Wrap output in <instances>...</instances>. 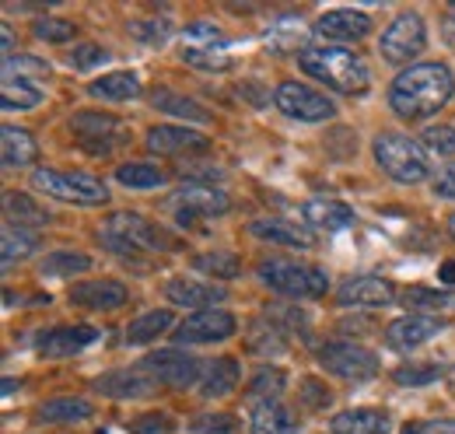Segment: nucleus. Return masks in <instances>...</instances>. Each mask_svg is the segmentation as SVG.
I'll list each match as a JSON object with an SVG mask.
<instances>
[{
	"label": "nucleus",
	"mask_w": 455,
	"mask_h": 434,
	"mask_svg": "<svg viewBox=\"0 0 455 434\" xmlns=\"http://www.w3.org/2000/svg\"><path fill=\"white\" fill-rule=\"evenodd\" d=\"M455 77L445 63H410L389 88V106L403 119H427L452 99Z\"/></svg>",
	"instance_id": "nucleus-1"
},
{
	"label": "nucleus",
	"mask_w": 455,
	"mask_h": 434,
	"mask_svg": "<svg viewBox=\"0 0 455 434\" xmlns=\"http://www.w3.org/2000/svg\"><path fill=\"white\" fill-rule=\"evenodd\" d=\"M99 242L116 253L123 263L137 260V256H151V253H169L175 249V238H172L165 228H158L151 217L133 214V211H119L109 214L99 224Z\"/></svg>",
	"instance_id": "nucleus-2"
},
{
	"label": "nucleus",
	"mask_w": 455,
	"mask_h": 434,
	"mask_svg": "<svg viewBox=\"0 0 455 434\" xmlns=\"http://www.w3.org/2000/svg\"><path fill=\"white\" fill-rule=\"evenodd\" d=\"M298 63L305 74H312L315 81H323L340 95H364L371 84L364 60L343 46H308L305 53H298Z\"/></svg>",
	"instance_id": "nucleus-3"
},
{
	"label": "nucleus",
	"mask_w": 455,
	"mask_h": 434,
	"mask_svg": "<svg viewBox=\"0 0 455 434\" xmlns=\"http://www.w3.org/2000/svg\"><path fill=\"white\" fill-rule=\"evenodd\" d=\"M375 162L399 186H417L431 172L427 168V151L420 148V141L396 133V130H386V133L375 137Z\"/></svg>",
	"instance_id": "nucleus-4"
},
{
	"label": "nucleus",
	"mask_w": 455,
	"mask_h": 434,
	"mask_svg": "<svg viewBox=\"0 0 455 434\" xmlns=\"http://www.w3.org/2000/svg\"><path fill=\"white\" fill-rule=\"evenodd\" d=\"M256 277H259L270 291H277V294H284V298H319V294H326V287H330L326 270H319V267H312V263H298V260H281V256L263 260V263L256 267Z\"/></svg>",
	"instance_id": "nucleus-5"
},
{
	"label": "nucleus",
	"mask_w": 455,
	"mask_h": 434,
	"mask_svg": "<svg viewBox=\"0 0 455 434\" xmlns=\"http://www.w3.org/2000/svg\"><path fill=\"white\" fill-rule=\"evenodd\" d=\"M32 186L43 189L46 197L63 200V204H77V207H99L109 200V189L102 179H92L84 172H57V168H36L32 172Z\"/></svg>",
	"instance_id": "nucleus-6"
},
{
	"label": "nucleus",
	"mask_w": 455,
	"mask_h": 434,
	"mask_svg": "<svg viewBox=\"0 0 455 434\" xmlns=\"http://www.w3.org/2000/svg\"><path fill=\"white\" fill-rule=\"evenodd\" d=\"M424 46H427V28H424V18L417 11L396 14L386 25L382 39H379V53L386 56L389 63H410V60H417L424 53Z\"/></svg>",
	"instance_id": "nucleus-7"
},
{
	"label": "nucleus",
	"mask_w": 455,
	"mask_h": 434,
	"mask_svg": "<svg viewBox=\"0 0 455 434\" xmlns=\"http://www.w3.org/2000/svg\"><path fill=\"white\" fill-rule=\"evenodd\" d=\"M137 368H140V372H148L158 385H169V389L200 385V375H204V365H200L193 354H186V347L155 350V354H148Z\"/></svg>",
	"instance_id": "nucleus-8"
},
{
	"label": "nucleus",
	"mask_w": 455,
	"mask_h": 434,
	"mask_svg": "<svg viewBox=\"0 0 455 434\" xmlns=\"http://www.w3.org/2000/svg\"><path fill=\"white\" fill-rule=\"evenodd\" d=\"M274 106L281 108L287 119H298V123H326V119L337 116L333 99H326L323 92H315L308 84H298V81H284L274 92Z\"/></svg>",
	"instance_id": "nucleus-9"
},
{
	"label": "nucleus",
	"mask_w": 455,
	"mask_h": 434,
	"mask_svg": "<svg viewBox=\"0 0 455 434\" xmlns=\"http://www.w3.org/2000/svg\"><path fill=\"white\" fill-rule=\"evenodd\" d=\"M319 365L347 382H364L379 375V358L361 343H326L319 347Z\"/></svg>",
	"instance_id": "nucleus-10"
},
{
	"label": "nucleus",
	"mask_w": 455,
	"mask_h": 434,
	"mask_svg": "<svg viewBox=\"0 0 455 434\" xmlns=\"http://www.w3.org/2000/svg\"><path fill=\"white\" fill-rule=\"evenodd\" d=\"M172 207H175V221H179L182 228H193L200 217L228 214L231 197H228L225 189L211 186V182H200V186H186V189H179V193L172 197Z\"/></svg>",
	"instance_id": "nucleus-11"
},
{
	"label": "nucleus",
	"mask_w": 455,
	"mask_h": 434,
	"mask_svg": "<svg viewBox=\"0 0 455 434\" xmlns=\"http://www.w3.org/2000/svg\"><path fill=\"white\" fill-rule=\"evenodd\" d=\"M70 130L77 133L81 148L92 155H109L113 148L126 141V126L109 112H77L70 119Z\"/></svg>",
	"instance_id": "nucleus-12"
},
{
	"label": "nucleus",
	"mask_w": 455,
	"mask_h": 434,
	"mask_svg": "<svg viewBox=\"0 0 455 434\" xmlns=\"http://www.w3.org/2000/svg\"><path fill=\"white\" fill-rule=\"evenodd\" d=\"M235 316L221 309H207V312H193L186 323L175 329V347H200V343H221L228 336H235Z\"/></svg>",
	"instance_id": "nucleus-13"
},
{
	"label": "nucleus",
	"mask_w": 455,
	"mask_h": 434,
	"mask_svg": "<svg viewBox=\"0 0 455 434\" xmlns=\"http://www.w3.org/2000/svg\"><path fill=\"white\" fill-rule=\"evenodd\" d=\"M396 298L393 280L375 277V273H361V277H347L337 287V301L340 305H354V309H382Z\"/></svg>",
	"instance_id": "nucleus-14"
},
{
	"label": "nucleus",
	"mask_w": 455,
	"mask_h": 434,
	"mask_svg": "<svg viewBox=\"0 0 455 434\" xmlns=\"http://www.w3.org/2000/svg\"><path fill=\"white\" fill-rule=\"evenodd\" d=\"M319 39L326 43H357L371 32V18L364 11H354V7H340V11H326L315 28H312Z\"/></svg>",
	"instance_id": "nucleus-15"
},
{
	"label": "nucleus",
	"mask_w": 455,
	"mask_h": 434,
	"mask_svg": "<svg viewBox=\"0 0 455 434\" xmlns=\"http://www.w3.org/2000/svg\"><path fill=\"white\" fill-rule=\"evenodd\" d=\"M148 148L155 155H169V158L200 155L211 148V137L200 130H189V126H155V130H148Z\"/></svg>",
	"instance_id": "nucleus-16"
},
{
	"label": "nucleus",
	"mask_w": 455,
	"mask_h": 434,
	"mask_svg": "<svg viewBox=\"0 0 455 434\" xmlns=\"http://www.w3.org/2000/svg\"><path fill=\"white\" fill-rule=\"evenodd\" d=\"M442 329H445V319H438V316H403L396 323H389L386 340L393 350H417L427 340H435Z\"/></svg>",
	"instance_id": "nucleus-17"
},
{
	"label": "nucleus",
	"mask_w": 455,
	"mask_h": 434,
	"mask_svg": "<svg viewBox=\"0 0 455 434\" xmlns=\"http://www.w3.org/2000/svg\"><path fill=\"white\" fill-rule=\"evenodd\" d=\"M92 385L109 399H144V396H151L158 389V382L151 379L148 372H140L137 365L133 368H116L109 375H99Z\"/></svg>",
	"instance_id": "nucleus-18"
},
{
	"label": "nucleus",
	"mask_w": 455,
	"mask_h": 434,
	"mask_svg": "<svg viewBox=\"0 0 455 434\" xmlns=\"http://www.w3.org/2000/svg\"><path fill=\"white\" fill-rule=\"evenodd\" d=\"M165 294H169L172 305H182V309H196V312H207L214 305H221L228 298V287L221 284H204V280H186V277H175L165 284Z\"/></svg>",
	"instance_id": "nucleus-19"
},
{
	"label": "nucleus",
	"mask_w": 455,
	"mask_h": 434,
	"mask_svg": "<svg viewBox=\"0 0 455 434\" xmlns=\"http://www.w3.org/2000/svg\"><path fill=\"white\" fill-rule=\"evenodd\" d=\"M95 340H99L95 326H57V329H50L36 340V350L43 358H70V354L92 347Z\"/></svg>",
	"instance_id": "nucleus-20"
},
{
	"label": "nucleus",
	"mask_w": 455,
	"mask_h": 434,
	"mask_svg": "<svg viewBox=\"0 0 455 434\" xmlns=\"http://www.w3.org/2000/svg\"><path fill=\"white\" fill-rule=\"evenodd\" d=\"M70 305H81V309H95V312H109V309H119L126 305L130 291L126 284L119 280H88V284H74L67 291Z\"/></svg>",
	"instance_id": "nucleus-21"
},
{
	"label": "nucleus",
	"mask_w": 455,
	"mask_h": 434,
	"mask_svg": "<svg viewBox=\"0 0 455 434\" xmlns=\"http://www.w3.org/2000/svg\"><path fill=\"white\" fill-rule=\"evenodd\" d=\"M249 231L263 242H277V245H291V249H312L315 245V235L291 224V221H281V217H259L249 224Z\"/></svg>",
	"instance_id": "nucleus-22"
},
{
	"label": "nucleus",
	"mask_w": 455,
	"mask_h": 434,
	"mask_svg": "<svg viewBox=\"0 0 455 434\" xmlns=\"http://www.w3.org/2000/svg\"><path fill=\"white\" fill-rule=\"evenodd\" d=\"M242 379V368L235 358H218V361H207L204 365V375H200V396L204 399H221L228 392H235V385Z\"/></svg>",
	"instance_id": "nucleus-23"
},
{
	"label": "nucleus",
	"mask_w": 455,
	"mask_h": 434,
	"mask_svg": "<svg viewBox=\"0 0 455 434\" xmlns=\"http://www.w3.org/2000/svg\"><path fill=\"white\" fill-rule=\"evenodd\" d=\"M36 249H39V231H36V228H21V224H11V221H4V231H0L4 270H11L18 260H28Z\"/></svg>",
	"instance_id": "nucleus-24"
},
{
	"label": "nucleus",
	"mask_w": 455,
	"mask_h": 434,
	"mask_svg": "<svg viewBox=\"0 0 455 434\" xmlns=\"http://www.w3.org/2000/svg\"><path fill=\"white\" fill-rule=\"evenodd\" d=\"M386 428H389V417L382 410H368V406L340 410L330 421V431L333 434H386Z\"/></svg>",
	"instance_id": "nucleus-25"
},
{
	"label": "nucleus",
	"mask_w": 455,
	"mask_h": 434,
	"mask_svg": "<svg viewBox=\"0 0 455 434\" xmlns=\"http://www.w3.org/2000/svg\"><path fill=\"white\" fill-rule=\"evenodd\" d=\"M0 158H4V168H25L39 158V144L28 130H18V126H4L0 133Z\"/></svg>",
	"instance_id": "nucleus-26"
},
{
	"label": "nucleus",
	"mask_w": 455,
	"mask_h": 434,
	"mask_svg": "<svg viewBox=\"0 0 455 434\" xmlns=\"http://www.w3.org/2000/svg\"><path fill=\"white\" fill-rule=\"evenodd\" d=\"M301 217H305V224L323 228V231H343L354 224V211L347 204H337V200H308L301 207Z\"/></svg>",
	"instance_id": "nucleus-27"
},
{
	"label": "nucleus",
	"mask_w": 455,
	"mask_h": 434,
	"mask_svg": "<svg viewBox=\"0 0 455 434\" xmlns=\"http://www.w3.org/2000/svg\"><path fill=\"white\" fill-rule=\"evenodd\" d=\"M298 417L287 410L284 403H263L252 406V424L249 434H298Z\"/></svg>",
	"instance_id": "nucleus-28"
},
{
	"label": "nucleus",
	"mask_w": 455,
	"mask_h": 434,
	"mask_svg": "<svg viewBox=\"0 0 455 434\" xmlns=\"http://www.w3.org/2000/svg\"><path fill=\"white\" fill-rule=\"evenodd\" d=\"M95 99H106V102H130L140 95V77L133 70H116V74H106L99 81H92L88 88Z\"/></svg>",
	"instance_id": "nucleus-29"
},
{
	"label": "nucleus",
	"mask_w": 455,
	"mask_h": 434,
	"mask_svg": "<svg viewBox=\"0 0 455 434\" xmlns=\"http://www.w3.org/2000/svg\"><path fill=\"white\" fill-rule=\"evenodd\" d=\"M4 214L11 224H21V228H43L46 221H50V211L39 204V200H32L28 193H4Z\"/></svg>",
	"instance_id": "nucleus-30"
},
{
	"label": "nucleus",
	"mask_w": 455,
	"mask_h": 434,
	"mask_svg": "<svg viewBox=\"0 0 455 434\" xmlns=\"http://www.w3.org/2000/svg\"><path fill=\"white\" fill-rule=\"evenodd\" d=\"M92 414H95L92 403L77 399V396H60V399H50L36 410V417L46 421V424H74V421H88Z\"/></svg>",
	"instance_id": "nucleus-31"
},
{
	"label": "nucleus",
	"mask_w": 455,
	"mask_h": 434,
	"mask_svg": "<svg viewBox=\"0 0 455 434\" xmlns=\"http://www.w3.org/2000/svg\"><path fill=\"white\" fill-rule=\"evenodd\" d=\"M151 106L158 108L162 116H182V119H193V123H207L211 119V112L200 106V102H193V99H186V95H179L172 88L151 92Z\"/></svg>",
	"instance_id": "nucleus-32"
},
{
	"label": "nucleus",
	"mask_w": 455,
	"mask_h": 434,
	"mask_svg": "<svg viewBox=\"0 0 455 434\" xmlns=\"http://www.w3.org/2000/svg\"><path fill=\"white\" fill-rule=\"evenodd\" d=\"M43 102V88H36L32 77H4L0 84V106L7 112L14 108H36Z\"/></svg>",
	"instance_id": "nucleus-33"
},
{
	"label": "nucleus",
	"mask_w": 455,
	"mask_h": 434,
	"mask_svg": "<svg viewBox=\"0 0 455 434\" xmlns=\"http://www.w3.org/2000/svg\"><path fill=\"white\" fill-rule=\"evenodd\" d=\"M284 372L281 368H259L256 372V379L249 382V389H245V399L252 403V406H263V403H281V396H284Z\"/></svg>",
	"instance_id": "nucleus-34"
},
{
	"label": "nucleus",
	"mask_w": 455,
	"mask_h": 434,
	"mask_svg": "<svg viewBox=\"0 0 455 434\" xmlns=\"http://www.w3.org/2000/svg\"><path fill=\"white\" fill-rule=\"evenodd\" d=\"M169 326H172V312H165V309L144 312V316H137L133 323L126 326V343H133V347H144V343L158 340V336H162Z\"/></svg>",
	"instance_id": "nucleus-35"
},
{
	"label": "nucleus",
	"mask_w": 455,
	"mask_h": 434,
	"mask_svg": "<svg viewBox=\"0 0 455 434\" xmlns=\"http://www.w3.org/2000/svg\"><path fill=\"white\" fill-rule=\"evenodd\" d=\"M399 301L410 312H438V309H452L455 294L452 291H442V287H410V291H403Z\"/></svg>",
	"instance_id": "nucleus-36"
},
{
	"label": "nucleus",
	"mask_w": 455,
	"mask_h": 434,
	"mask_svg": "<svg viewBox=\"0 0 455 434\" xmlns=\"http://www.w3.org/2000/svg\"><path fill=\"white\" fill-rule=\"evenodd\" d=\"M116 182H123L126 189H155L165 182V172L158 165H148V162H130V165H119L116 168Z\"/></svg>",
	"instance_id": "nucleus-37"
},
{
	"label": "nucleus",
	"mask_w": 455,
	"mask_h": 434,
	"mask_svg": "<svg viewBox=\"0 0 455 434\" xmlns=\"http://www.w3.org/2000/svg\"><path fill=\"white\" fill-rule=\"evenodd\" d=\"M88 270H92V256L84 253H50L43 260V273H53V277H74Z\"/></svg>",
	"instance_id": "nucleus-38"
},
{
	"label": "nucleus",
	"mask_w": 455,
	"mask_h": 434,
	"mask_svg": "<svg viewBox=\"0 0 455 434\" xmlns=\"http://www.w3.org/2000/svg\"><path fill=\"white\" fill-rule=\"evenodd\" d=\"M193 267L204 273H211V277H218V280H231V277H238V256H231V253H200V256H193Z\"/></svg>",
	"instance_id": "nucleus-39"
},
{
	"label": "nucleus",
	"mask_w": 455,
	"mask_h": 434,
	"mask_svg": "<svg viewBox=\"0 0 455 434\" xmlns=\"http://www.w3.org/2000/svg\"><path fill=\"white\" fill-rule=\"evenodd\" d=\"M420 148L435 158H452L455 155V130L452 126H427L420 137Z\"/></svg>",
	"instance_id": "nucleus-40"
},
{
	"label": "nucleus",
	"mask_w": 455,
	"mask_h": 434,
	"mask_svg": "<svg viewBox=\"0 0 455 434\" xmlns=\"http://www.w3.org/2000/svg\"><path fill=\"white\" fill-rule=\"evenodd\" d=\"M305 28H301V21H281L270 36H267V43L277 50V53H287V50H301V43H305ZM305 53V50H301Z\"/></svg>",
	"instance_id": "nucleus-41"
},
{
	"label": "nucleus",
	"mask_w": 455,
	"mask_h": 434,
	"mask_svg": "<svg viewBox=\"0 0 455 434\" xmlns=\"http://www.w3.org/2000/svg\"><path fill=\"white\" fill-rule=\"evenodd\" d=\"M182 39H186V46H196V50H218V46H225V32L218 25H207V21L189 25L182 32Z\"/></svg>",
	"instance_id": "nucleus-42"
},
{
	"label": "nucleus",
	"mask_w": 455,
	"mask_h": 434,
	"mask_svg": "<svg viewBox=\"0 0 455 434\" xmlns=\"http://www.w3.org/2000/svg\"><path fill=\"white\" fill-rule=\"evenodd\" d=\"M182 60L189 67H200V70H228L231 67V56L218 46V50H196V46H182Z\"/></svg>",
	"instance_id": "nucleus-43"
},
{
	"label": "nucleus",
	"mask_w": 455,
	"mask_h": 434,
	"mask_svg": "<svg viewBox=\"0 0 455 434\" xmlns=\"http://www.w3.org/2000/svg\"><path fill=\"white\" fill-rule=\"evenodd\" d=\"M4 77H50V63L39 56H11L4 60Z\"/></svg>",
	"instance_id": "nucleus-44"
},
{
	"label": "nucleus",
	"mask_w": 455,
	"mask_h": 434,
	"mask_svg": "<svg viewBox=\"0 0 455 434\" xmlns=\"http://www.w3.org/2000/svg\"><path fill=\"white\" fill-rule=\"evenodd\" d=\"M130 32H133V39H140V43H148V46H162V43L169 39L172 25L165 18H148V21H133Z\"/></svg>",
	"instance_id": "nucleus-45"
},
{
	"label": "nucleus",
	"mask_w": 455,
	"mask_h": 434,
	"mask_svg": "<svg viewBox=\"0 0 455 434\" xmlns=\"http://www.w3.org/2000/svg\"><path fill=\"white\" fill-rule=\"evenodd\" d=\"M32 32H36V39H43V43H67V39H74V25L70 21H63V18H39L36 25H32Z\"/></svg>",
	"instance_id": "nucleus-46"
},
{
	"label": "nucleus",
	"mask_w": 455,
	"mask_h": 434,
	"mask_svg": "<svg viewBox=\"0 0 455 434\" xmlns=\"http://www.w3.org/2000/svg\"><path fill=\"white\" fill-rule=\"evenodd\" d=\"M442 375H445V368H438V365H406V368H396L393 379L399 385H431V382H438Z\"/></svg>",
	"instance_id": "nucleus-47"
},
{
	"label": "nucleus",
	"mask_w": 455,
	"mask_h": 434,
	"mask_svg": "<svg viewBox=\"0 0 455 434\" xmlns=\"http://www.w3.org/2000/svg\"><path fill=\"white\" fill-rule=\"evenodd\" d=\"M189 431L193 434H235L238 431V421L231 417V414H207V417H196L193 424H189Z\"/></svg>",
	"instance_id": "nucleus-48"
},
{
	"label": "nucleus",
	"mask_w": 455,
	"mask_h": 434,
	"mask_svg": "<svg viewBox=\"0 0 455 434\" xmlns=\"http://www.w3.org/2000/svg\"><path fill=\"white\" fill-rule=\"evenodd\" d=\"M99 60H106V50L95 46V43H84V46H77L74 53L67 56V63H70L74 70H88V67H95Z\"/></svg>",
	"instance_id": "nucleus-49"
},
{
	"label": "nucleus",
	"mask_w": 455,
	"mask_h": 434,
	"mask_svg": "<svg viewBox=\"0 0 455 434\" xmlns=\"http://www.w3.org/2000/svg\"><path fill=\"white\" fill-rule=\"evenodd\" d=\"M301 392H308V396H305V406H308V410H323V406H330V399H333V392L315 379L301 382Z\"/></svg>",
	"instance_id": "nucleus-50"
},
{
	"label": "nucleus",
	"mask_w": 455,
	"mask_h": 434,
	"mask_svg": "<svg viewBox=\"0 0 455 434\" xmlns=\"http://www.w3.org/2000/svg\"><path fill=\"white\" fill-rule=\"evenodd\" d=\"M133 434H172V421L165 414H148L133 421Z\"/></svg>",
	"instance_id": "nucleus-51"
},
{
	"label": "nucleus",
	"mask_w": 455,
	"mask_h": 434,
	"mask_svg": "<svg viewBox=\"0 0 455 434\" xmlns=\"http://www.w3.org/2000/svg\"><path fill=\"white\" fill-rule=\"evenodd\" d=\"M435 197H442V200H455V162L449 168H442L438 172V179H435Z\"/></svg>",
	"instance_id": "nucleus-52"
},
{
	"label": "nucleus",
	"mask_w": 455,
	"mask_h": 434,
	"mask_svg": "<svg viewBox=\"0 0 455 434\" xmlns=\"http://www.w3.org/2000/svg\"><path fill=\"white\" fill-rule=\"evenodd\" d=\"M424 434H455V421H431L424 424Z\"/></svg>",
	"instance_id": "nucleus-53"
},
{
	"label": "nucleus",
	"mask_w": 455,
	"mask_h": 434,
	"mask_svg": "<svg viewBox=\"0 0 455 434\" xmlns=\"http://www.w3.org/2000/svg\"><path fill=\"white\" fill-rule=\"evenodd\" d=\"M0 32H4V60H11V46H14V36H11V25H7V21H4V25H0Z\"/></svg>",
	"instance_id": "nucleus-54"
},
{
	"label": "nucleus",
	"mask_w": 455,
	"mask_h": 434,
	"mask_svg": "<svg viewBox=\"0 0 455 434\" xmlns=\"http://www.w3.org/2000/svg\"><path fill=\"white\" fill-rule=\"evenodd\" d=\"M442 284H445V287L455 284V263H445V267H442Z\"/></svg>",
	"instance_id": "nucleus-55"
},
{
	"label": "nucleus",
	"mask_w": 455,
	"mask_h": 434,
	"mask_svg": "<svg viewBox=\"0 0 455 434\" xmlns=\"http://www.w3.org/2000/svg\"><path fill=\"white\" fill-rule=\"evenodd\" d=\"M449 235H452V242H455V214L449 217Z\"/></svg>",
	"instance_id": "nucleus-56"
},
{
	"label": "nucleus",
	"mask_w": 455,
	"mask_h": 434,
	"mask_svg": "<svg viewBox=\"0 0 455 434\" xmlns=\"http://www.w3.org/2000/svg\"><path fill=\"white\" fill-rule=\"evenodd\" d=\"M452 25H455V7H452Z\"/></svg>",
	"instance_id": "nucleus-57"
}]
</instances>
